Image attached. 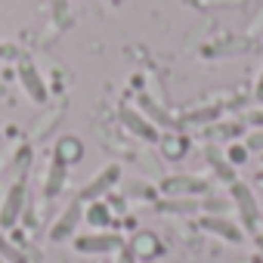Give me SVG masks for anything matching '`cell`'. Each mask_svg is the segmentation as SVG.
<instances>
[{"instance_id":"obj_16","label":"cell","mask_w":263,"mask_h":263,"mask_svg":"<svg viewBox=\"0 0 263 263\" xmlns=\"http://www.w3.org/2000/svg\"><path fill=\"white\" fill-rule=\"evenodd\" d=\"M53 13H56V22H65V16H68V0H53Z\"/></svg>"},{"instance_id":"obj_23","label":"cell","mask_w":263,"mask_h":263,"mask_svg":"<svg viewBox=\"0 0 263 263\" xmlns=\"http://www.w3.org/2000/svg\"><path fill=\"white\" fill-rule=\"evenodd\" d=\"M257 180H263V171H260V174H257Z\"/></svg>"},{"instance_id":"obj_4","label":"cell","mask_w":263,"mask_h":263,"mask_svg":"<svg viewBox=\"0 0 263 263\" xmlns=\"http://www.w3.org/2000/svg\"><path fill=\"white\" fill-rule=\"evenodd\" d=\"M232 201H235V208H238V214H241V223L248 226V229H254L257 226V220H260V208H257V198H254V192L245 186V183H238V180H232Z\"/></svg>"},{"instance_id":"obj_8","label":"cell","mask_w":263,"mask_h":263,"mask_svg":"<svg viewBox=\"0 0 263 263\" xmlns=\"http://www.w3.org/2000/svg\"><path fill=\"white\" fill-rule=\"evenodd\" d=\"M201 226L208 229V232H214V235H220V238H226V241H232V245H238L245 235H241V229L232 223V220H226V217H204L201 220Z\"/></svg>"},{"instance_id":"obj_3","label":"cell","mask_w":263,"mask_h":263,"mask_svg":"<svg viewBox=\"0 0 263 263\" xmlns=\"http://www.w3.org/2000/svg\"><path fill=\"white\" fill-rule=\"evenodd\" d=\"M19 81H22L25 93H28L34 102H47V99H50V90H47V84H44V78H41L37 65H34L28 56H25V59H19Z\"/></svg>"},{"instance_id":"obj_6","label":"cell","mask_w":263,"mask_h":263,"mask_svg":"<svg viewBox=\"0 0 263 263\" xmlns=\"http://www.w3.org/2000/svg\"><path fill=\"white\" fill-rule=\"evenodd\" d=\"M121 121L130 127V134H137L140 140H149V143H158V127L143 115V111H137V108H130V105H124L121 108Z\"/></svg>"},{"instance_id":"obj_11","label":"cell","mask_w":263,"mask_h":263,"mask_svg":"<svg viewBox=\"0 0 263 263\" xmlns=\"http://www.w3.org/2000/svg\"><path fill=\"white\" fill-rule=\"evenodd\" d=\"M208 186L201 183V180H192V177H171V180H164V192H204Z\"/></svg>"},{"instance_id":"obj_9","label":"cell","mask_w":263,"mask_h":263,"mask_svg":"<svg viewBox=\"0 0 263 263\" xmlns=\"http://www.w3.org/2000/svg\"><path fill=\"white\" fill-rule=\"evenodd\" d=\"M56 161H62V164H74V161H81L84 158V143L78 140V137H62L59 143H56Z\"/></svg>"},{"instance_id":"obj_15","label":"cell","mask_w":263,"mask_h":263,"mask_svg":"<svg viewBox=\"0 0 263 263\" xmlns=\"http://www.w3.org/2000/svg\"><path fill=\"white\" fill-rule=\"evenodd\" d=\"M248 161V146H232L229 149V164H245Z\"/></svg>"},{"instance_id":"obj_7","label":"cell","mask_w":263,"mask_h":263,"mask_svg":"<svg viewBox=\"0 0 263 263\" xmlns=\"http://www.w3.org/2000/svg\"><path fill=\"white\" fill-rule=\"evenodd\" d=\"M81 204H68L65 211H62V217L53 223V229H50V241H65L71 232H74V226L81 223Z\"/></svg>"},{"instance_id":"obj_12","label":"cell","mask_w":263,"mask_h":263,"mask_svg":"<svg viewBox=\"0 0 263 263\" xmlns=\"http://www.w3.org/2000/svg\"><path fill=\"white\" fill-rule=\"evenodd\" d=\"M108 220H111V211H108V204H102L99 198L90 204V211H87V223L90 226H108Z\"/></svg>"},{"instance_id":"obj_17","label":"cell","mask_w":263,"mask_h":263,"mask_svg":"<svg viewBox=\"0 0 263 263\" xmlns=\"http://www.w3.org/2000/svg\"><path fill=\"white\" fill-rule=\"evenodd\" d=\"M248 149H254V152L263 149V130H254V134L248 137Z\"/></svg>"},{"instance_id":"obj_1","label":"cell","mask_w":263,"mask_h":263,"mask_svg":"<svg viewBox=\"0 0 263 263\" xmlns=\"http://www.w3.org/2000/svg\"><path fill=\"white\" fill-rule=\"evenodd\" d=\"M121 183V167L118 164H105L102 171H96L90 177V183L81 189V201H96L99 195H105L108 189H115Z\"/></svg>"},{"instance_id":"obj_14","label":"cell","mask_w":263,"mask_h":263,"mask_svg":"<svg viewBox=\"0 0 263 263\" xmlns=\"http://www.w3.org/2000/svg\"><path fill=\"white\" fill-rule=\"evenodd\" d=\"M140 105H143V111H146V118L152 115V118H155L158 124H171V118H167V115H164V111H161V108H158V105H155L152 99H149V96H140Z\"/></svg>"},{"instance_id":"obj_10","label":"cell","mask_w":263,"mask_h":263,"mask_svg":"<svg viewBox=\"0 0 263 263\" xmlns=\"http://www.w3.org/2000/svg\"><path fill=\"white\" fill-rule=\"evenodd\" d=\"M130 251L140 254V257H155V254L161 251V245H158V238H155L152 232H137V238H134V245H130Z\"/></svg>"},{"instance_id":"obj_20","label":"cell","mask_w":263,"mask_h":263,"mask_svg":"<svg viewBox=\"0 0 263 263\" xmlns=\"http://www.w3.org/2000/svg\"><path fill=\"white\" fill-rule=\"evenodd\" d=\"M248 121H251V124H257V127H263V111H251V115H248Z\"/></svg>"},{"instance_id":"obj_21","label":"cell","mask_w":263,"mask_h":263,"mask_svg":"<svg viewBox=\"0 0 263 263\" xmlns=\"http://www.w3.org/2000/svg\"><path fill=\"white\" fill-rule=\"evenodd\" d=\"M13 53H16V50H13L10 44H0V59H7V56H13Z\"/></svg>"},{"instance_id":"obj_19","label":"cell","mask_w":263,"mask_h":263,"mask_svg":"<svg viewBox=\"0 0 263 263\" xmlns=\"http://www.w3.org/2000/svg\"><path fill=\"white\" fill-rule=\"evenodd\" d=\"M254 96H257V102H263V71H260V78H257V87H254Z\"/></svg>"},{"instance_id":"obj_2","label":"cell","mask_w":263,"mask_h":263,"mask_svg":"<svg viewBox=\"0 0 263 263\" xmlns=\"http://www.w3.org/2000/svg\"><path fill=\"white\" fill-rule=\"evenodd\" d=\"M74 248L81 254H111V251H121L124 241L121 235H111V232H90V235H78Z\"/></svg>"},{"instance_id":"obj_13","label":"cell","mask_w":263,"mask_h":263,"mask_svg":"<svg viewBox=\"0 0 263 263\" xmlns=\"http://www.w3.org/2000/svg\"><path fill=\"white\" fill-rule=\"evenodd\" d=\"M62 177H65V164L53 158V171L47 174V186H44V189H47V195H56V192L62 189Z\"/></svg>"},{"instance_id":"obj_22","label":"cell","mask_w":263,"mask_h":263,"mask_svg":"<svg viewBox=\"0 0 263 263\" xmlns=\"http://www.w3.org/2000/svg\"><path fill=\"white\" fill-rule=\"evenodd\" d=\"M251 263H263V257H251Z\"/></svg>"},{"instance_id":"obj_5","label":"cell","mask_w":263,"mask_h":263,"mask_svg":"<svg viewBox=\"0 0 263 263\" xmlns=\"http://www.w3.org/2000/svg\"><path fill=\"white\" fill-rule=\"evenodd\" d=\"M22 208H25V183H16V186H10V192L4 198V208H0V226L4 229L16 226L19 217H22Z\"/></svg>"},{"instance_id":"obj_18","label":"cell","mask_w":263,"mask_h":263,"mask_svg":"<svg viewBox=\"0 0 263 263\" xmlns=\"http://www.w3.org/2000/svg\"><path fill=\"white\" fill-rule=\"evenodd\" d=\"M118 263H137V254L130 251V248H121V254H118Z\"/></svg>"}]
</instances>
